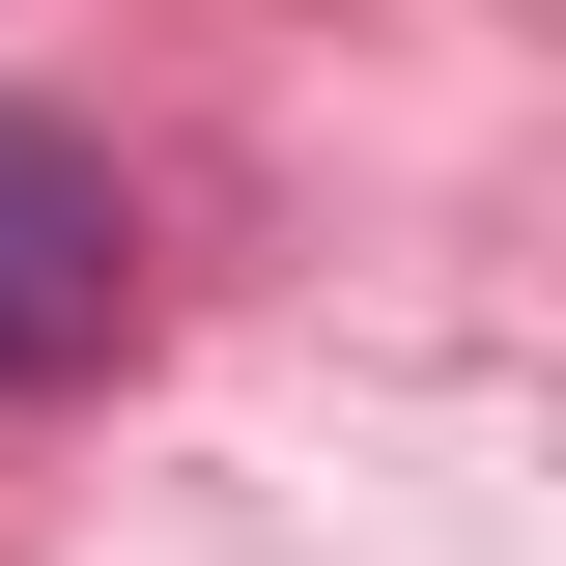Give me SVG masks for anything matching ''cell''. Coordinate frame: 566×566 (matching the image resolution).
I'll use <instances>...</instances> for the list:
<instances>
[{
	"mask_svg": "<svg viewBox=\"0 0 566 566\" xmlns=\"http://www.w3.org/2000/svg\"><path fill=\"white\" fill-rule=\"evenodd\" d=\"M85 340H114V170L0 114V368H85Z\"/></svg>",
	"mask_w": 566,
	"mask_h": 566,
	"instance_id": "1",
	"label": "cell"
}]
</instances>
